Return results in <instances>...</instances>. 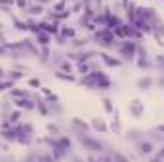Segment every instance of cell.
<instances>
[{"label":"cell","instance_id":"cell-1","mask_svg":"<svg viewBox=\"0 0 164 162\" xmlns=\"http://www.w3.org/2000/svg\"><path fill=\"white\" fill-rule=\"evenodd\" d=\"M120 53H122L124 57H128V59H134V53H136V44H134V42H124V44L120 46Z\"/></svg>","mask_w":164,"mask_h":162},{"label":"cell","instance_id":"cell-2","mask_svg":"<svg viewBox=\"0 0 164 162\" xmlns=\"http://www.w3.org/2000/svg\"><path fill=\"white\" fill-rule=\"evenodd\" d=\"M153 149H155V145H153L151 141H139L137 143V153L139 155H151Z\"/></svg>","mask_w":164,"mask_h":162},{"label":"cell","instance_id":"cell-3","mask_svg":"<svg viewBox=\"0 0 164 162\" xmlns=\"http://www.w3.org/2000/svg\"><path fill=\"white\" fill-rule=\"evenodd\" d=\"M101 59L109 65V67H118V65L120 63H122V61H120V59H115V57H109V53H101Z\"/></svg>","mask_w":164,"mask_h":162},{"label":"cell","instance_id":"cell-4","mask_svg":"<svg viewBox=\"0 0 164 162\" xmlns=\"http://www.w3.org/2000/svg\"><path fill=\"white\" fill-rule=\"evenodd\" d=\"M36 38H38V44H42V46H48L50 44V35L48 32H36Z\"/></svg>","mask_w":164,"mask_h":162},{"label":"cell","instance_id":"cell-5","mask_svg":"<svg viewBox=\"0 0 164 162\" xmlns=\"http://www.w3.org/2000/svg\"><path fill=\"white\" fill-rule=\"evenodd\" d=\"M40 29L53 35V32H57V21H56V23H40Z\"/></svg>","mask_w":164,"mask_h":162},{"label":"cell","instance_id":"cell-6","mask_svg":"<svg viewBox=\"0 0 164 162\" xmlns=\"http://www.w3.org/2000/svg\"><path fill=\"white\" fill-rule=\"evenodd\" d=\"M151 84H153V78H139V80H137V88H141V90H149V88H151Z\"/></svg>","mask_w":164,"mask_h":162},{"label":"cell","instance_id":"cell-7","mask_svg":"<svg viewBox=\"0 0 164 162\" xmlns=\"http://www.w3.org/2000/svg\"><path fill=\"white\" fill-rule=\"evenodd\" d=\"M14 23H15V29H17V31H29V25H27V23H23V21L14 19Z\"/></svg>","mask_w":164,"mask_h":162},{"label":"cell","instance_id":"cell-8","mask_svg":"<svg viewBox=\"0 0 164 162\" xmlns=\"http://www.w3.org/2000/svg\"><path fill=\"white\" fill-rule=\"evenodd\" d=\"M76 69H78V73H82V74H86V73H90V67H88V65H86V63H78V65H76Z\"/></svg>","mask_w":164,"mask_h":162},{"label":"cell","instance_id":"cell-9","mask_svg":"<svg viewBox=\"0 0 164 162\" xmlns=\"http://www.w3.org/2000/svg\"><path fill=\"white\" fill-rule=\"evenodd\" d=\"M19 118H21V113H19V111H14L12 114H10V120H8V122H10V124H14V122L19 120Z\"/></svg>","mask_w":164,"mask_h":162},{"label":"cell","instance_id":"cell-10","mask_svg":"<svg viewBox=\"0 0 164 162\" xmlns=\"http://www.w3.org/2000/svg\"><path fill=\"white\" fill-rule=\"evenodd\" d=\"M103 105H105V111L107 113H113L115 109H113V103H111V99H109V97H105L103 99Z\"/></svg>","mask_w":164,"mask_h":162},{"label":"cell","instance_id":"cell-11","mask_svg":"<svg viewBox=\"0 0 164 162\" xmlns=\"http://www.w3.org/2000/svg\"><path fill=\"white\" fill-rule=\"evenodd\" d=\"M141 111H143V109H141V107H139V103H137V99H134V105H132V113L137 116V114H141Z\"/></svg>","mask_w":164,"mask_h":162},{"label":"cell","instance_id":"cell-12","mask_svg":"<svg viewBox=\"0 0 164 162\" xmlns=\"http://www.w3.org/2000/svg\"><path fill=\"white\" fill-rule=\"evenodd\" d=\"M29 14H36V15L42 14V6H38V4H36V6H31V8H29Z\"/></svg>","mask_w":164,"mask_h":162},{"label":"cell","instance_id":"cell-13","mask_svg":"<svg viewBox=\"0 0 164 162\" xmlns=\"http://www.w3.org/2000/svg\"><path fill=\"white\" fill-rule=\"evenodd\" d=\"M48 134H50V135H57V134H59V128L50 124V126H48Z\"/></svg>","mask_w":164,"mask_h":162},{"label":"cell","instance_id":"cell-14","mask_svg":"<svg viewBox=\"0 0 164 162\" xmlns=\"http://www.w3.org/2000/svg\"><path fill=\"white\" fill-rule=\"evenodd\" d=\"M56 77H59V78H63V80H74L71 74H65V73H56Z\"/></svg>","mask_w":164,"mask_h":162},{"label":"cell","instance_id":"cell-15","mask_svg":"<svg viewBox=\"0 0 164 162\" xmlns=\"http://www.w3.org/2000/svg\"><path fill=\"white\" fill-rule=\"evenodd\" d=\"M29 86H31V88H40V80L31 78V80H29Z\"/></svg>","mask_w":164,"mask_h":162},{"label":"cell","instance_id":"cell-16","mask_svg":"<svg viewBox=\"0 0 164 162\" xmlns=\"http://www.w3.org/2000/svg\"><path fill=\"white\" fill-rule=\"evenodd\" d=\"M92 124H94L95 128H99V130H101V132H105V130H107V128H105V124H103V122H99V120H94Z\"/></svg>","mask_w":164,"mask_h":162},{"label":"cell","instance_id":"cell-17","mask_svg":"<svg viewBox=\"0 0 164 162\" xmlns=\"http://www.w3.org/2000/svg\"><path fill=\"white\" fill-rule=\"evenodd\" d=\"M38 111H40L42 114H48V109H46V105L42 103V101H38Z\"/></svg>","mask_w":164,"mask_h":162},{"label":"cell","instance_id":"cell-18","mask_svg":"<svg viewBox=\"0 0 164 162\" xmlns=\"http://www.w3.org/2000/svg\"><path fill=\"white\" fill-rule=\"evenodd\" d=\"M160 158H164V147H162V149L158 151V153L155 155V160H160Z\"/></svg>","mask_w":164,"mask_h":162},{"label":"cell","instance_id":"cell-19","mask_svg":"<svg viewBox=\"0 0 164 162\" xmlns=\"http://www.w3.org/2000/svg\"><path fill=\"white\" fill-rule=\"evenodd\" d=\"M15 4H17L19 8H25V6H27V2H25V0H15Z\"/></svg>","mask_w":164,"mask_h":162},{"label":"cell","instance_id":"cell-20","mask_svg":"<svg viewBox=\"0 0 164 162\" xmlns=\"http://www.w3.org/2000/svg\"><path fill=\"white\" fill-rule=\"evenodd\" d=\"M157 132H162V134H164V124H160V126L157 128Z\"/></svg>","mask_w":164,"mask_h":162},{"label":"cell","instance_id":"cell-21","mask_svg":"<svg viewBox=\"0 0 164 162\" xmlns=\"http://www.w3.org/2000/svg\"><path fill=\"white\" fill-rule=\"evenodd\" d=\"M38 2H40V4H48V2H50V0H38Z\"/></svg>","mask_w":164,"mask_h":162},{"label":"cell","instance_id":"cell-22","mask_svg":"<svg viewBox=\"0 0 164 162\" xmlns=\"http://www.w3.org/2000/svg\"><path fill=\"white\" fill-rule=\"evenodd\" d=\"M0 77H2V69H0Z\"/></svg>","mask_w":164,"mask_h":162},{"label":"cell","instance_id":"cell-23","mask_svg":"<svg viewBox=\"0 0 164 162\" xmlns=\"http://www.w3.org/2000/svg\"><path fill=\"white\" fill-rule=\"evenodd\" d=\"M0 29H2V23H0Z\"/></svg>","mask_w":164,"mask_h":162}]
</instances>
